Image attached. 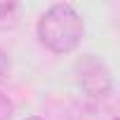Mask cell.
I'll return each mask as SVG.
<instances>
[{"mask_svg": "<svg viewBox=\"0 0 120 120\" xmlns=\"http://www.w3.org/2000/svg\"><path fill=\"white\" fill-rule=\"evenodd\" d=\"M85 35V21L68 3L52 5L38 19V38L40 42L54 54L73 52Z\"/></svg>", "mask_w": 120, "mask_h": 120, "instance_id": "obj_1", "label": "cell"}, {"mask_svg": "<svg viewBox=\"0 0 120 120\" xmlns=\"http://www.w3.org/2000/svg\"><path fill=\"white\" fill-rule=\"evenodd\" d=\"M75 78H78V85L92 97H106L113 87L111 68L106 66L104 59H99L94 54H85L82 59H78Z\"/></svg>", "mask_w": 120, "mask_h": 120, "instance_id": "obj_2", "label": "cell"}, {"mask_svg": "<svg viewBox=\"0 0 120 120\" xmlns=\"http://www.w3.org/2000/svg\"><path fill=\"white\" fill-rule=\"evenodd\" d=\"M19 24V5L0 0V31H12Z\"/></svg>", "mask_w": 120, "mask_h": 120, "instance_id": "obj_3", "label": "cell"}, {"mask_svg": "<svg viewBox=\"0 0 120 120\" xmlns=\"http://www.w3.org/2000/svg\"><path fill=\"white\" fill-rule=\"evenodd\" d=\"M12 118H14V104L5 92H0V120H12Z\"/></svg>", "mask_w": 120, "mask_h": 120, "instance_id": "obj_4", "label": "cell"}, {"mask_svg": "<svg viewBox=\"0 0 120 120\" xmlns=\"http://www.w3.org/2000/svg\"><path fill=\"white\" fill-rule=\"evenodd\" d=\"M10 68H12V64H10L7 52H5V49H0V82H3V80L10 75Z\"/></svg>", "mask_w": 120, "mask_h": 120, "instance_id": "obj_5", "label": "cell"}, {"mask_svg": "<svg viewBox=\"0 0 120 120\" xmlns=\"http://www.w3.org/2000/svg\"><path fill=\"white\" fill-rule=\"evenodd\" d=\"M26 120H45V118H38V115H31V118H26Z\"/></svg>", "mask_w": 120, "mask_h": 120, "instance_id": "obj_6", "label": "cell"}, {"mask_svg": "<svg viewBox=\"0 0 120 120\" xmlns=\"http://www.w3.org/2000/svg\"><path fill=\"white\" fill-rule=\"evenodd\" d=\"M113 120H118V118H113Z\"/></svg>", "mask_w": 120, "mask_h": 120, "instance_id": "obj_7", "label": "cell"}]
</instances>
